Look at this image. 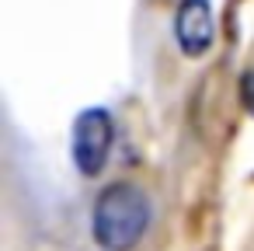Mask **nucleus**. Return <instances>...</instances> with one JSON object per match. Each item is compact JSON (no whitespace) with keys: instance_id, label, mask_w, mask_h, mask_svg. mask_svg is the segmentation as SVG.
Here are the masks:
<instances>
[{"instance_id":"20e7f679","label":"nucleus","mask_w":254,"mask_h":251,"mask_svg":"<svg viewBox=\"0 0 254 251\" xmlns=\"http://www.w3.org/2000/svg\"><path fill=\"white\" fill-rule=\"evenodd\" d=\"M240 105L254 115V70H247V74L240 77Z\"/></svg>"},{"instance_id":"f257e3e1","label":"nucleus","mask_w":254,"mask_h":251,"mask_svg":"<svg viewBox=\"0 0 254 251\" xmlns=\"http://www.w3.org/2000/svg\"><path fill=\"white\" fill-rule=\"evenodd\" d=\"M150 223V202L143 195V188L129 185V181H115L108 185L91 213V230L94 241L105 251H129L143 230Z\"/></svg>"},{"instance_id":"7ed1b4c3","label":"nucleus","mask_w":254,"mask_h":251,"mask_svg":"<svg viewBox=\"0 0 254 251\" xmlns=\"http://www.w3.org/2000/svg\"><path fill=\"white\" fill-rule=\"evenodd\" d=\"M174 39L185 56H202L209 53L216 39V21H212V4L209 0H181L174 14Z\"/></svg>"},{"instance_id":"f03ea898","label":"nucleus","mask_w":254,"mask_h":251,"mask_svg":"<svg viewBox=\"0 0 254 251\" xmlns=\"http://www.w3.org/2000/svg\"><path fill=\"white\" fill-rule=\"evenodd\" d=\"M115 143V126L105 108H84L73 122V164L80 174H101Z\"/></svg>"}]
</instances>
